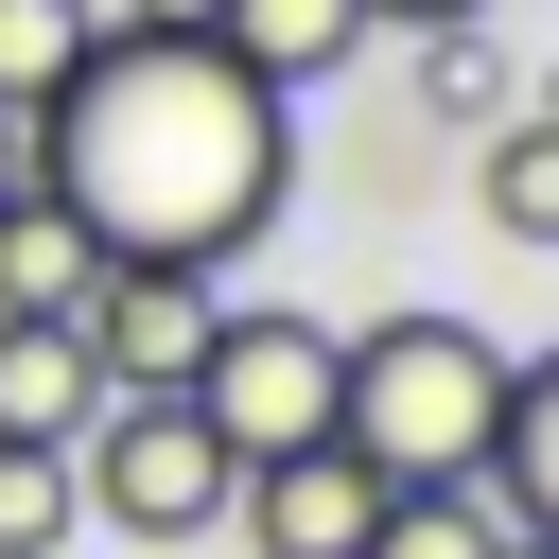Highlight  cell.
<instances>
[{
    "label": "cell",
    "mask_w": 559,
    "mask_h": 559,
    "mask_svg": "<svg viewBox=\"0 0 559 559\" xmlns=\"http://www.w3.org/2000/svg\"><path fill=\"white\" fill-rule=\"evenodd\" d=\"M35 192L105 262H245L297 192V105L210 35H87V70L35 105Z\"/></svg>",
    "instance_id": "obj_1"
},
{
    "label": "cell",
    "mask_w": 559,
    "mask_h": 559,
    "mask_svg": "<svg viewBox=\"0 0 559 559\" xmlns=\"http://www.w3.org/2000/svg\"><path fill=\"white\" fill-rule=\"evenodd\" d=\"M489 419H507V349H489L472 314H367L349 367H332V437H349L384 489L489 472Z\"/></svg>",
    "instance_id": "obj_2"
},
{
    "label": "cell",
    "mask_w": 559,
    "mask_h": 559,
    "mask_svg": "<svg viewBox=\"0 0 559 559\" xmlns=\"http://www.w3.org/2000/svg\"><path fill=\"white\" fill-rule=\"evenodd\" d=\"M227 489H245V454L157 384V402H87V437H70V507L105 524V542H140V559H175V542H210L227 524Z\"/></svg>",
    "instance_id": "obj_3"
},
{
    "label": "cell",
    "mask_w": 559,
    "mask_h": 559,
    "mask_svg": "<svg viewBox=\"0 0 559 559\" xmlns=\"http://www.w3.org/2000/svg\"><path fill=\"white\" fill-rule=\"evenodd\" d=\"M332 367H349V332H332V314H297V297H227L175 402H192V419H210V437L262 472V454L332 437Z\"/></svg>",
    "instance_id": "obj_4"
},
{
    "label": "cell",
    "mask_w": 559,
    "mask_h": 559,
    "mask_svg": "<svg viewBox=\"0 0 559 559\" xmlns=\"http://www.w3.org/2000/svg\"><path fill=\"white\" fill-rule=\"evenodd\" d=\"M210 314H227V297H210V262H105L70 332H87V367H105V402H157V384H192V349H210Z\"/></svg>",
    "instance_id": "obj_5"
},
{
    "label": "cell",
    "mask_w": 559,
    "mask_h": 559,
    "mask_svg": "<svg viewBox=\"0 0 559 559\" xmlns=\"http://www.w3.org/2000/svg\"><path fill=\"white\" fill-rule=\"evenodd\" d=\"M227 524H245V559H367L384 472H367L349 437H297V454H262V472L227 489Z\"/></svg>",
    "instance_id": "obj_6"
},
{
    "label": "cell",
    "mask_w": 559,
    "mask_h": 559,
    "mask_svg": "<svg viewBox=\"0 0 559 559\" xmlns=\"http://www.w3.org/2000/svg\"><path fill=\"white\" fill-rule=\"evenodd\" d=\"M210 52L297 105V87H332V70L367 52V0H210Z\"/></svg>",
    "instance_id": "obj_7"
},
{
    "label": "cell",
    "mask_w": 559,
    "mask_h": 559,
    "mask_svg": "<svg viewBox=\"0 0 559 559\" xmlns=\"http://www.w3.org/2000/svg\"><path fill=\"white\" fill-rule=\"evenodd\" d=\"M87 402H105V367H87V332L70 314H0V437H87Z\"/></svg>",
    "instance_id": "obj_8"
},
{
    "label": "cell",
    "mask_w": 559,
    "mask_h": 559,
    "mask_svg": "<svg viewBox=\"0 0 559 559\" xmlns=\"http://www.w3.org/2000/svg\"><path fill=\"white\" fill-rule=\"evenodd\" d=\"M489 507L524 542H559V349H507V419H489Z\"/></svg>",
    "instance_id": "obj_9"
},
{
    "label": "cell",
    "mask_w": 559,
    "mask_h": 559,
    "mask_svg": "<svg viewBox=\"0 0 559 559\" xmlns=\"http://www.w3.org/2000/svg\"><path fill=\"white\" fill-rule=\"evenodd\" d=\"M87 280H105V245H87L52 192H17V210H0V314H87Z\"/></svg>",
    "instance_id": "obj_10"
},
{
    "label": "cell",
    "mask_w": 559,
    "mask_h": 559,
    "mask_svg": "<svg viewBox=\"0 0 559 559\" xmlns=\"http://www.w3.org/2000/svg\"><path fill=\"white\" fill-rule=\"evenodd\" d=\"M472 210H489L507 245H559V122H542V105H507V122L472 140Z\"/></svg>",
    "instance_id": "obj_11"
},
{
    "label": "cell",
    "mask_w": 559,
    "mask_h": 559,
    "mask_svg": "<svg viewBox=\"0 0 559 559\" xmlns=\"http://www.w3.org/2000/svg\"><path fill=\"white\" fill-rule=\"evenodd\" d=\"M524 524L489 507V472H454V489H384V524H367V559H507Z\"/></svg>",
    "instance_id": "obj_12"
},
{
    "label": "cell",
    "mask_w": 559,
    "mask_h": 559,
    "mask_svg": "<svg viewBox=\"0 0 559 559\" xmlns=\"http://www.w3.org/2000/svg\"><path fill=\"white\" fill-rule=\"evenodd\" d=\"M87 35H105L87 0H0V105H52L87 70Z\"/></svg>",
    "instance_id": "obj_13"
},
{
    "label": "cell",
    "mask_w": 559,
    "mask_h": 559,
    "mask_svg": "<svg viewBox=\"0 0 559 559\" xmlns=\"http://www.w3.org/2000/svg\"><path fill=\"white\" fill-rule=\"evenodd\" d=\"M507 105H524V87H507V52H489V17H472V35H419V122H472V140H489Z\"/></svg>",
    "instance_id": "obj_14"
},
{
    "label": "cell",
    "mask_w": 559,
    "mask_h": 559,
    "mask_svg": "<svg viewBox=\"0 0 559 559\" xmlns=\"http://www.w3.org/2000/svg\"><path fill=\"white\" fill-rule=\"evenodd\" d=\"M87 507H70V454L52 437H0V559H52Z\"/></svg>",
    "instance_id": "obj_15"
},
{
    "label": "cell",
    "mask_w": 559,
    "mask_h": 559,
    "mask_svg": "<svg viewBox=\"0 0 559 559\" xmlns=\"http://www.w3.org/2000/svg\"><path fill=\"white\" fill-rule=\"evenodd\" d=\"M105 35H210V0H87Z\"/></svg>",
    "instance_id": "obj_16"
},
{
    "label": "cell",
    "mask_w": 559,
    "mask_h": 559,
    "mask_svg": "<svg viewBox=\"0 0 559 559\" xmlns=\"http://www.w3.org/2000/svg\"><path fill=\"white\" fill-rule=\"evenodd\" d=\"M489 0H367V35H472Z\"/></svg>",
    "instance_id": "obj_17"
},
{
    "label": "cell",
    "mask_w": 559,
    "mask_h": 559,
    "mask_svg": "<svg viewBox=\"0 0 559 559\" xmlns=\"http://www.w3.org/2000/svg\"><path fill=\"white\" fill-rule=\"evenodd\" d=\"M35 192V105H0V210Z\"/></svg>",
    "instance_id": "obj_18"
},
{
    "label": "cell",
    "mask_w": 559,
    "mask_h": 559,
    "mask_svg": "<svg viewBox=\"0 0 559 559\" xmlns=\"http://www.w3.org/2000/svg\"><path fill=\"white\" fill-rule=\"evenodd\" d=\"M524 105H542V122H559V70H542V87H524Z\"/></svg>",
    "instance_id": "obj_19"
},
{
    "label": "cell",
    "mask_w": 559,
    "mask_h": 559,
    "mask_svg": "<svg viewBox=\"0 0 559 559\" xmlns=\"http://www.w3.org/2000/svg\"><path fill=\"white\" fill-rule=\"evenodd\" d=\"M507 559H559V542H507Z\"/></svg>",
    "instance_id": "obj_20"
}]
</instances>
